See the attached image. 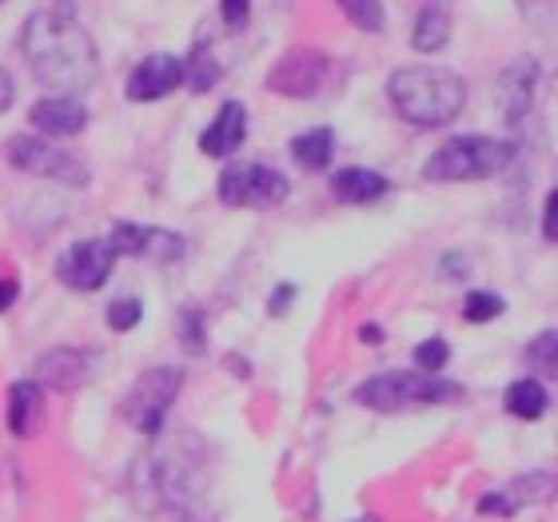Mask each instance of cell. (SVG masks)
<instances>
[{
	"instance_id": "18",
	"label": "cell",
	"mask_w": 558,
	"mask_h": 522,
	"mask_svg": "<svg viewBox=\"0 0 558 522\" xmlns=\"http://www.w3.org/2000/svg\"><path fill=\"white\" fill-rule=\"evenodd\" d=\"M291 156H295V163H300L303 172H319V168H327L331 156H336V132L331 129L303 132V136L291 139Z\"/></svg>"
},
{
	"instance_id": "22",
	"label": "cell",
	"mask_w": 558,
	"mask_h": 522,
	"mask_svg": "<svg viewBox=\"0 0 558 522\" xmlns=\"http://www.w3.org/2000/svg\"><path fill=\"white\" fill-rule=\"evenodd\" d=\"M175 331H180V343H184L192 355H204V343H208V331H204V315H199V307H180V315H175Z\"/></svg>"
},
{
	"instance_id": "3",
	"label": "cell",
	"mask_w": 558,
	"mask_h": 522,
	"mask_svg": "<svg viewBox=\"0 0 558 522\" xmlns=\"http://www.w3.org/2000/svg\"><path fill=\"white\" fill-rule=\"evenodd\" d=\"M514 163V144L495 136H454L427 160L423 175L435 184H459V180H490Z\"/></svg>"
},
{
	"instance_id": "2",
	"label": "cell",
	"mask_w": 558,
	"mask_h": 522,
	"mask_svg": "<svg viewBox=\"0 0 558 522\" xmlns=\"http://www.w3.org/2000/svg\"><path fill=\"white\" fill-rule=\"evenodd\" d=\"M387 96L399 117L415 129H442L451 124L466 105V84L459 72L435 69V64H411L391 72Z\"/></svg>"
},
{
	"instance_id": "15",
	"label": "cell",
	"mask_w": 558,
	"mask_h": 522,
	"mask_svg": "<svg viewBox=\"0 0 558 522\" xmlns=\"http://www.w3.org/2000/svg\"><path fill=\"white\" fill-rule=\"evenodd\" d=\"M45 427V391L36 379H16L9 387V430L16 439H33Z\"/></svg>"
},
{
	"instance_id": "5",
	"label": "cell",
	"mask_w": 558,
	"mask_h": 522,
	"mask_svg": "<svg viewBox=\"0 0 558 522\" xmlns=\"http://www.w3.org/2000/svg\"><path fill=\"white\" fill-rule=\"evenodd\" d=\"M184 387V372L180 367H151L136 379L129 394H124V418L140 435H160L163 415L175 403V394Z\"/></svg>"
},
{
	"instance_id": "16",
	"label": "cell",
	"mask_w": 558,
	"mask_h": 522,
	"mask_svg": "<svg viewBox=\"0 0 558 522\" xmlns=\"http://www.w3.org/2000/svg\"><path fill=\"white\" fill-rule=\"evenodd\" d=\"M538 76H543V69H538V60L523 57L514 69L502 72L499 81V96H502V117L507 120H519L531 108V100H535V84Z\"/></svg>"
},
{
	"instance_id": "13",
	"label": "cell",
	"mask_w": 558,
	"mask_h": 522,
	"mask_svg": "<svg viewBox=\"0 0 558 522\" xmlns=\"http://www.w3.org/2000/svg\"><path fill=\"white\" fill-rule=\"evenodd\" d=\"M36 132H45V136H81L88 129V108L76 100V96H45V100H36L33 112H28Z\"/></svg>"
},
{
	"instance_id": "19",
	"label": "cell",
	"mask_w": 558,
	"mask_h": 522,
	"mask_svg": "<svg viewBox=\"0 0 558 522\" xmlns=\"http://www.w3.org/2000/svg\"><path fill=\"white\" fill-rule=\"evenodd\" d=\"M451 40V21H447V12L439 4H427V9L415 16V28H411V45L415 52H439L447 48Z\"/></svg>"
},
{
	"instance_id": "25",
	"label": "cell",
	"mask_w": 558,
	"mask_h": 522,
	"mask_svg": "<svg viewBox=\"0 0 558 522\" xmlns=\"http://www.w3.org/2000/svg\"><path fill=\"white\" fill-rule=\"evenodd\" d=\"M447 360H451V348H447V339H439V336L423 339V343L415 348V367H418V372L439 375L442 367H447Z\"/></svg>"
},
{
	"instance_id": "12",
	"label": "cell",
	"mask_w": 558,
	"mask_h": 522,
	"mask_svg": "<svg viewBox=\"0 0 558 522\" xmlns=\"http://www.w3.org/2000/svg\"><path fill=\"white\" fill-rule=\"evenodd\" d=\"M88 375H93V351H81V348H57L48 351V355H40V363H36V384L52 387L60 394L84 387Z\"/></svg>"
},
{
	"instance_id": "29",
	"label": "cell",
	"mask_w": 558,
	"mask_h": 522,
	"mask_svg": "<svg viewBox=\"0 0 558 522\" xmlns=\"http://www.w3.org/2000/svg\"><path fill=\"white\" fill-rule=\"evenodd\" d=\"M555 208H558V192H547V204H543V235H547V244H555V240H558Z\"/></svg>"
},
{
	"instance_id": "8",
	"label": "cell",
	"mask_w": 558,
	"mask_h": 522,
	"mask_svg": "<svg viewBox=\"0 0 558 522\" xmlns=\"http://www.w3.org/2000/svg\"><path fill=\"white\" fill-rule=\"evenodd\" d=\"M112 267H117V252L105 240H76L60 252L57 279L72 291H96L108 283Z\"/></svg>"
},
{
	"instance_id": "33",
	"label": "cell",
	"mask_w": 558,
	"mask_h": 522,
	"mask_svg": "<svg viewBox=\"0 0 558 522\" xmlns=\"http://www.w3.org/2000/svg\"><path fill=\"white\" fill-rule=\"evenodd\" d=\"M12 100H16V88H12V76L0 69V112H9Z\"/></svg>"
},
{
	"instance_id": "14",
	"label": "cell",
	"mask_w": 558,
	"mask_h": 522,
	"mask_svg": "<svg viewBox=\"0 0 558 522\" xmlns=\"http://www.w3.org/2000/svg\"><path fill=\"white\" fill-rule=\"evenodd\" d=\"M247 139V108L240 100H223V108L216 112L211 129L199 136V151L211 156V160H228L244 148Z\"/></svg>"
},
{
	"instance_id": "4",
	"label": "cell",
	"mask_w": 558,
	"mask_h": 522,
	"mask_svg": "<svg viewBox=\"0 0 558 522\" xmlns=\"http://www.w3.org/2000/svg\"><path fill=\"white\" fill-rule=\"evenodd\" d=\"M459 394H463V387L430 372H384L367 379L363 387H355V403L372 406V411H403V406L447 403Z\"/></svg>"
},
{
	"instance_id": "6",
	"label": "cell",
	"mask_w": 558,
	"mask_h": 522,
	"mask_svg": "<svg viewBox=\"0 0 558 522\" xmlns=\"http://www.w3.org/2000/svg\"><path fill=\"white\" fill-rule=\"evenodd\" d=\"M4 156H9V163L16 172L40 175V180H57V184H69V187L88 184V163L76 160L72 151L52 148V144L40 136H12Z\"/></svg>"
},
{
	"instance_id": "9",
	"label": "cell",
	"mask_w": 558,
	"mask_h": 522,
	"mask_svg": "<svg viewBox=\"0 0 558 522\" xmlns=\"http://www.w3.org/2000/svg\"><path fill=\"white\" fill-rule=\"evenodd\" d=\"M331 76V57L319 52V48H295L279 60L268 76V88L279 96H295V100H307L327 84Z\"/></svg>"
},
{
	"instance_id": "7",
	"label": "cell",
	"mask_w": 558,
	"mask_h": 522,
	"mask_svg": "<svg viewBox=\"0 0 558 522\" xmlns=\"http://www.w3.org/2000/svg\"><path fill=\"white\" fill-rule=\"evenodd\" d=\"M291 184L268 163H232L220 175V199L228 208H279Z\"/></svg>"
},
{
	"instance_id": "27",
	"label": "cell",
	"mask_w": 558,
	"mask_h": 522,
	"mask_svg": "<svg viewBox=\"0 0 558 522\" xmlns=\"http://www.w3.org/2000/svg\"><path fill=\"white\" fill-rule=\"evenodd\" d=\"M526 360L535 363V367H538L543 360H547V372L555 375V327H550L547 336H538V339H535V348L526 351Z\"/></svg>"
},
{
	"instance_id": "34",
	"label": "cell",
	"mask_w": 558,
	"mask_h": 522,
	"mask_svg": "<svg viewBox=\"0 0 558 522\" xmlns=\"http://www.w3.org/2000/svg\"><path fill=\"white\" fill-rule=\"evenodd\" d=\"M360 339L367 343V348H375V343L384 339V327H379V324H363V327H360Z\"/></svg>"
},
{
	"instance_id": "10",
	"label": "cell",
	"mask_w": 558,
	"mask_h": 522,
	"mask_svg": "<svg viewBox=\"0 0 558 522\" xmlns=\"http://www.w3.org/2000/svg\"><path fill=\"white\" fill-rule=\"evenodd\" d=\"M108 247H112L117 256L148 259V264H175V259L187 256V240L180 232H168V228H140V223H117Z\"/></svg>"
},
{
	"instance_id": "1",
	"label": "cell",
	"mask_w": 558,
	"mask_h": 522,
	"mask_svg": "<svg viewBox=\"0 0 558 522\" xmlns=\"http://www.w3.org/2000/svg\"><path fill=\"white\" fill-rule=\"evenodd\" d=\"M21 48L36 81L45 88H57L60 96L88 93L96 76H100L93 36L64 12H36V16H28Z\"/></svg>"
},
{
	"instance_id": "32",
	"label": "cell",
	"mask_w": 558,
	"mask_h": 522,
	"mask_svg": "<svg viewBox=\"0 0 558 522\" xmlns=\"http://www.w3.org/2000/svg\"><path fill=\"white\" fill-rule=\"evenodd\" d=\"M16 295H21V288H16V279L0 276V312H9L12 303H16Z\"/></svg>"
},
{
	"instance_id": "26",
	"label": "cell",
	"mask_w": 558,
	"mask_h": 522,
	"mask_svg": "<svg viewBox=\"0 0 558 522\" xmlns=\"http://www.w3.org/2000/svg\"><path fill=\"white\" fill-rule=\"evenodd\" d=\"M140 315H144V303L140 300H112L108 303V327L112 331H132L140 324Z\"/></svg>"
},
{
	"instance_id": "28",
	"label": "cell",
	"mask_w": 558,
	"mask_h": 522,
	"mask_svg": "<svg viewBox=\"0 0 558 522\" xmlns=\"http://www.w3.org/2000/svg\"><path fill=\"white\" fill-rule=\"evenodd\" d=\"M247 12H252V0H220V16L228 28H244Z\"/></svg>"
},
{
	"instance_id": "21",
	"label": "cell",
	"mask_w": 558,
	"mask_h": 522,
	"mask_svg": "<svg viewBox=\"0 0 558 522\" xmlns=\"http://www.w3.org/2000/svg\"><path fill=\"white\" fill-rule=\"evenodd\" d=\"M184 81L192 84V93H208V88H216V81H220V64H216V57H211L208 48H196V52H192V60L184 64Z\"/></svg>"
},
{
	"instance_id": "31",
	"label": "cell",
	"mask_w": 558,
	"mask_h": 522,
	"mask_svg": "<svg viewBox=\"0 0 558 522\" xmlns=\"http://www.w3.org/2000/svg\"><path fill=\"white\" fill-rule=\"evenodd\" d=\"M478 511L483 514H514V502H507L502 495H487V499L478 502Z\"/></svg>"
},
{
	"instance_id": "23",
	"label": "cell",
	"mask_w": 558,
	"mask_h": 522,
	"mask_svg": "<svg viewBox=\"0 0 558 522\" xmlns=\"http://www.w3.org/2000/svg\"><path fill=\"white\" fill-rule=\"evenodd\" d=\"M502 312H507V303H502V295H495V291H471L463 300L466 324H490V319H499Z\"/></svg>"
},
{
	"instance_id": "20",
	"label": "cell",
	"mask_w": 558,
	"mask_h": 522,
	"mask_svg": "<svg viewBox=\"0 0 558 522\" xmlns=\"http://www.w3.org/2000/svg\"><path fill=\"white\" fill-rule=\"evenodd\" d=\"M502 403L514 418H543L550 411V394L538 379H519V384L507 387Z\"/></svg>"
},
{
	"instance_id": "35",
	"label": "cell",
	"mask_w": 558,
	"mask_h": 522,
	"mask_svg": "<svg viewBox=\"0 0 558 522\" xmlns=\"http://www.w3.org/2000/svg\"><path fill=\"white\" fill-rule=\"evenodd\" d=\"M0 4H4V0H0Z\"/></svg>"
},
{
	"instance_id": "11",
	"label": "cell",
	"mask_w": 558,
	"mask_h": 522,
	"mask_svg": "<svg viewBox=\"0 0 558 522\" xmlns=\"http://www.w3.org/2000/svg\"><path fill=\"white\" fill-rule=\"evenodd\" d=\"M180 84H184V60L168 57V52H151V57H144L132 69L129 84H124V96L136 100V105H151V100L172 96Z\"/></svg>"
},
{
	"instance_id": "17",
	"label": "cell",
	"mask_w": 558,
	"mask_h": 522,
	"mask_svg": "<svg viewBox=\"0 0 558 522\" xmlns=\"http://www.w3.org/2000/svg\"><path fill=\"white\" fill-rule=\"evenodd\" d=\"M387 175L372 172V168H343L331 175V192L339 204H375L387 196Z\"/></svg>"
},
{
	"instance_id": "30",
	"label": "cell",
	"mask_w": 558,
	"mask_h": 522,
	"mask_svg": "<svg viewBox=\"0 0 558 522\" xmlns=\"http://www.w3.org/2000/svg\"><path fill=\"white\" fill-rule=\"evenodd\" d=\"M291 300H295V288H291V283H279L276 295H271V303H268V312L276 315V319H279V315H288Z\"/></svg>"
},
{
	"instance_id": "24",
	"label": "cell",
	"mask_w": 558,
	"mask_h": 522,
	"mask_svg": "<svg viewBox=\"0 0 558 522\" xmlns=\"http://www.w3.org/2000/svg\"><path fill=\"white\" fill-rule=\"evenodd\" d=\"M339 9L348 12L351 24H360L363 33H384V0H339Z\"/></svg>"
}]
</instances>
